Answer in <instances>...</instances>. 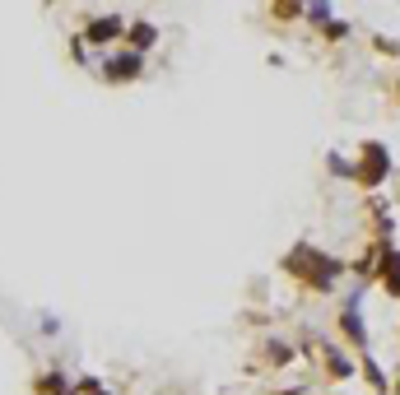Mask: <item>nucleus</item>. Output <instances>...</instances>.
<instances>
[{
	"instance_id": "nucleus-1",
	"label": "nucleus",
	"mask_w": 400,
	"mask_h": 395,
	"mask_svg": "<svg viewBox=\"0 0 400 395\" xmlns=\"http://www.w3.org/2000/svg\"><path fill=\"white\" fill-rule=\"evenodd\" d=\"M289 270H293V274H303L312 289H331L340 274H344V260L326 256V251H317V246H298V251L289 256Z\"/></svg>"
},
{
	"instance_id": "nucleus-2",
	"label": "nucleus",
	"mask_w": 400,
	"mask_h": 395,
	"mask_svg": "<svg viewBox=\"0 0 400 395\" xmlns=\"http://www.w3.org/2000/svg\"><path fill=\"white\" fill-rule=\"evenodd\" d=\"M386 172H391V153H386V144H377V140H368L363 144V163L354 167V182L363 186H382Z\"/></svg>"
},
{
	"instance_id": "nucleus-3",
	"label": "nucleus",
	"mask_w": 400,
	"mask_h": 395,
	"mask_svg": "<svg viewBox=\"0 0 400 395\" xmlns=\"http://www.w3.org/2000/svg\"><path fill=\"white\" fill-rule=\"evenodd\" d=\"M340 330L349 335L354 349H368V326H363V312H358V298H349V307L340 312Z\"/></svg>"
},
{
	"instance_id": "nucleus-4",
	"label": "nucleus",
	"mask_w": 400,
	"mask_h": 395,
	"mask_svg": "<svg viewBox=\"0 0 400 395\" xmlns=\"http://www.w3.org/2000/svg\"><path fill=\"white\" fill-rule=\"evenodd\" d=\"M135 75H140V51H126V56H112L108 61V79H117V84L135 79Z\"/></svg>"
},
{
	"instance_id": "nucleus-5",
	"label": "nucleus",
	"mask_w": 400,
	"mask_h": 395,
	"mask_svg": "<svg viewBox=\"0 0 400 395\" xmlns=\"http://www.w3.org/2000/svg\"><path fill=\"white\" fill-rule=\"evenodd\" d=\"M84 37H89V42H98V47H103V42H112V37H122V19H117V15H108V19H93Z\"/></svg>"
},
{
	"instance_id": "nucleus-6",
	"label": "nucleus",
	"mask_w": 400,
	"mask_h": 395,
	"mask_svg": "<svg viewBox=\"0 0 400 395\" xmlns=\"http://www.w3.org/2000/svg\"><path fill=\"white\" fill-rule=\"evenodd\" d=\"M382 284L391 293H400V251H391V246L382 251Z\"/></svg>"
},
{
	"instance_id": "nucleus-7",
	"label": "nucleus",
	"mask_w": 400,
	"mask_h": 395,
	"mask_svg": "<svg viewBox=\"0 0 400 395\" xmlns=\"http://www.w3.org/2000/svg\"><path fill=\"white\" fill-rule=\"evenodd\" d=\"M126 37H131V47H135V51H149V47L158 42L154 24H131V28H126Z\"/></svg>"
},
{
	"instance_id": "nucleus-8",
	"label": "nucleus",
	"mask_w": 400,
	"mask_h": 395,
	"mask_svg": "<svg viewBox=\"0 0 400 395\" xmlns=\"http://www.w3.org/2000/svg\"><path fill=\"white\" fill-rule=\"evenodd\" d=\"M326 367H331V377H354V363H349V358H344V353H326Z\"/></svg>"
},
{
	"instance_id": "nucleus-9",
	"label": "nucleus",
	"mask_w": 400,
	"mask_h": 395,
	"mask_svg": "<svg viewBox=\"0 0 400 395\" xmlns=\"http://www.w3.org/2000/svg\"><path fill=\"white\" fill-rule=\"evenodd\" d=\"M303 10H308V19H312V24H322V28L331 24V0H308Z\"/></svg>"
},
{
	"instance_id": "nucleus-10",
	"label": "nucleus",
	"mask_w": 400,
	"mask_h": 395,
	"mask_svg": "<svg viewBox=\"0 0 400 395\" xmlns=\"http://www.w3.org/2000/svg\"><path fill=\"white\" fill-rule=\"evenodd\" d=\"M38 391H42V395H61V391H65V377H61V372H51V377H42V386H38Z\"/></svg>"
},
{
	"instance_id": "nucleus-11",
	"label": "nucleus",
	"mask_w": 400,
	"mask_h": 395,
	"mask_svg": "<svg viewBox=\"0 0 400 395\" xmlns=\"http://www.w3.org/2000/svg\"><path fill=\"white\" fill-rule=\"evenodd\" d=\"M363 372H368V381L377 386V391H386V377L377 372V363H372V358H363Z\"/></svg>"
},
{
	"instance_id": "nucleus-12",
	"label": "nucleus",
	"mask_w": 400,
	"mask_h": 395,
	"mask_svg": "<svg viewBox=\"0 0 400 395\" xmlns=\"http://www.w3.org/2000/svg\"><path fill=\"white\" fill-rule=\"evenodd\" d=\"M265 353H270L275 363H289V344H279V339H275V344H265Z\"/></svg>"
},
{
	"instance_id": "nucleus-13",
	"label": "nucleus",
	"mask_w": 400,
	"mask_h": 395,
	"mask_svg": "<svg viewBox=\"0 0 400 395\" xmlns=\"http://www.w3.org/2000/svg\"><path fill=\"white\" fill-rule=\"evenodd\" d=\"M289 15H298V0H279V19H289Z\"/></svg>"
},
{
	"instance_id": "nucleus-14",
	"label": "nucleus",
	"mask_w": 400,
	"mask_h": 395,
	"mask_svg": "<svg viewBox=\"0 0 400 395\" xmlns=\"http://www.w3.org/2000/svg\"><path fill=\"white\" fill-rule=\"evenodd\" d=\"M93 395H108V391H103V386H93Z\"/></svg>"
},
{
	"instance_id": "nucleus-15",
	"label": "nucleus",
	"mask_w": 400,
	"mask_h": 395,
	"mask_svg": "<svg viewBox=\"0 0 400 395\" xmlns=\"http://www.w3.org/2000/svg\"><path fill=\"white\" fill-rule=\"evenodd\" d=\"M396 395H400V381H396Z\"/></svg>"
},
{
	"instance_id": "nucleus-16",
	"label": "nucleus",
	"mask_w": 400,
	"mask_h": 395,
	"mask_svg": "<svg viewBox=\"0 0 400 395\" xmlns=\"http://www.w3.org/2000/svg\"><path fill=\"white\" fill-rule=\"evenodd\" d=\"M396 98H400V89H396Z\"/></svg>"
}]
</instances>
